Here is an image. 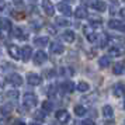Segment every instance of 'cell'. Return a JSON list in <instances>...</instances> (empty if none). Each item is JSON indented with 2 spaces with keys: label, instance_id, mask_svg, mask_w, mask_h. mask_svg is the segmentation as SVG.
Wrapping results in <instances>:
<instances>
[{
  "label": "cell",
  "instance_id": "obj_20",
  "mask_svg": "<svg viewBox=\"0 0 125 125\" xmlns=\"http://www.w3.org/2000/svg\"><path fill=\"white\" fill-rule=\"evenodd\" d=\"M13 108H14V107H13L11 103H7V104H3V105H1L0 111H1V114H3V115H9V114H11Z\"/></svg>",
  "mask_w": 125,
  "mask_h": 125
},
{
  "label": "cell",
  "instance_id": "obj_32",
  "mask_svg": "<svg viewBox=\"0 0 125 125\" xmlns=\"http://www.w3.org/2000/svg\"><path fill=\"white\" fill-rule=\"evenodd\" d=\"M9 97H13V98H17L18 97V91L16 90H13V91H9V94H7Z\"/></svg>",
  "mask_w": 125,
  "mask_h": 125
},
{
  "label": "cell",
  "instance_id": "obj_38",
  "mask_svg": "<svg viewBox=\"0 0 125 125\" xmlns=\"http://www.w3.org/2000/svg\"><path fill=\"white\" fill-rule=\"evenodd\" d=\"M0 56H1V48H0Z\"/></svg>",
  "mask_w": 125,
  "mask_h": 125
},
{
  "label": "cell",
  "instance_id": "obj_10",
  "mask_svg": "<svg viewBox=\"0 0 125 125\" xmlns=\"http://www.w3.org/2000/svg\"><path fill=\"white\" fill-rule=\"evenodd\" d=\"M31 55H32V49H31V46L25 45V46L21 48V61H24V62L30 61Z\"/></svg>",
  "mask_w": 125,
  "mask_h": 125
},
{
  "label": "cell",
  "instance_id": "obj_22",
  "mask_svg": "<svg viewBox=\"0 0 125 125\" xmlns=\"http://www.w3.org/2000/svg\"><path fill=\"white\" fill-rule=\"evenodd\" d=\"M103 115L107 117V118H111V117L114 115L113 107H111V105H104V107H103Z\"/></svg>",
  "mask_w": 125,
  "mask_h": 125
},
{
  "label": "cell",
  "instance_id": "obj_30",
  "mask_svg": "<svg viewBox=\"0 0 125 125\" xmlns=\"http://www.w3.org/2000/svg\"><path fill=\"white\" fill-rule=\"evenodd\" d=\"M94 25H86V27H83V32H84V35L87 37V35H90V34H93L94 32V28H93Z\"/></svg>",
  "mask_w": 125,
  "mask_h": 125
},
{
  "label": "cell",
  "instance_id": "obj_19",
  "mask_svg": "<svg viewBox=\"0 0 125 125\" xmlns=\"http://www.w3.org/2000/svg\"><path fill=\"white\" fill-rule=\"evenodd\" d=\"M46 118V111L42 108V110H38V111H35L34 113V119H37V121H40V122H42V121H45Z\"/></svg>",
  "mask_w": 125,
  "mask_h": 125
},
{
  "label": "cell",
  "instance_id": "obj_26",
  "mask_svg": "<svg viewBox=\"0 0 125 125\" xmlns=\"http://www.w3.org/2000/svg\"><path fill=\"white\" fill-rule=\"evenodd\" d=\"M89 89H90V86L87 84L86 82H79V84H77V90H79L80 93H86Z\"/></svg>",
  "mask_w": 125,
  "mask_h": 125
},
{
  "label": "cell",
  "instance_id": "obj_18",
  "mask_svg": "<svg viewBox=\"0 0 125 125\" xmlns=\"http://www.w3.org/2000/svg\"><path fill=\"white\" fill-rule=\"evenodd\" d=\"M62 40H63V41H66L68 44L73 42V41H74V32H73V31H70V30L65 31V32L62 34Z\"/></svg>",
  "mask_w": 125,
  "mask_h": 125
},
{
  "label": "cell",
  "instance_id": "obj_34",
  "mask_svg": "<svg viewBox=\"0 0 125 125\" xmlns=\"http://www.w3.org/2000/svg\"><path fill=\"white\" fill-rule=\"evenodd\" d=\"M3 7H4V1L0 0V10H3Z\"/></svg>",
  "mask_w": 125,
  "mask_h": 125
},
{
  "label": "cell",
  "instance_id": "obj_37",
  "mask_svg": "<svg viewBox=\"0 0 125 125\" xmlns=\"http://www.w3.org/2000/svg\"><path fill=\"white\" fill-rule=\"evenodd\" d=\"M30 1H32V3H35V1H37V0H30Z\"/></svg>",
  "mask_w": 125,
  "mask_h": 125
},
{
  "label": "cell",
  "instance_id": "obj_17",
  "mask_svg": "<svg viewBox=\"0 0 125 125\" xmlns=\"http://www.w3.org/2000/svg\"><path fill=\"white\" fill-rule=\"evenodd\" d=\"M0 28L4 31H11V21L9 18H0Z\"/></svg>",
  "mask_w": 125,
  "mask_h": 125
},
{
  "label": "cell",
  "instance_id": "obj_13",
  "mask_svg": "<svg viewBox=\"0 0 125 125\" xmlns=\"http://www.w3.org/2000/svg\"><path fill=\"white\" fill-rule=\"evenodd\" d=\"M87 14H89V11H87V9H86L84 6L77 7V9H76V11H74L76 18H86V17H89Z\"/></svg>",
  "mask_w": 125,
  "mask_h": 125
},
{
  "label": "cell",
  "instance_id": "obj_5",
  "mask_svg": "<svg viewBox=\"0 0 125 125\" xmlns=\"http://www.w3.org/2000/svg\"><path fill=\"white\" fill-rule=\"evenodd\" d=\"M108 27L111 30H118V31H125V24L119 20H110L108 21Z\"/></svg>",
  "mask_w": 125,
  "mask_h": 125
},
{
  "label": "cell",
  "instance_id": "obj_40",
  "mask_svg": "<svg viewBox=\"0 0 125 125\" xmlns=\"http://www.w3.org/2000/svg\"><path fill=\"white\" fill-rule=\"evenodd\" d=\"M0 89H1V86H0Z\"/></svg>",
  "mask_w": 125,
  "mask_h": 125
},
{
  "label": "cell",
  "instance_id": "obj_8",
  "mask_svg": "<svg viewBox=\"0 0 125 125\" xmlns=\"http://www.w3.org/2000/svg\"><path fill=\"white\" fill-rule=\"evenodd\" d=\"M9 53L13 59H21V48H18L16 45L9 46Z\"/></svg>",
  "mask_w": 125,
  "mask_h": 125
},
{
  "label": "cell",
  "instance_id": "obj_6",
  "mask_svg": "<svg viewBox=\"0 0 125 125\" xmlns=\"http://www.w3.org/2000/svg\"><path fill=\"white\" fill-rule=\"evenodd\" d=\"M56 9L62 13L63 16H66V17L72 16V7L69 6L68 3H59V4L56 6Z\"/></svg>",
  "mask_w": 125,
  "mask_h": 125
},
{
  "label": "cell",
  "instance_id": "obj_35",
  "mask_svg": "<svg viewBox=\"0 0 125 125\" xmlns=\"http://www.w3.org/2000/svg\"><path fill=\"white\" fill-rule=\"evenodd\" d=\"M119 13H121V16H122V17L125 18V9H122V10H121V11H119Z\"/></svg>",
  "mask_w": 125,
  "mask_h": 125
},
{
  "label": "cell",
  "instance_id": "obj_33",
  "mask_svg": "<svg viewBox=\"0 0 125 125\" xmlns=\"http://www.w3.org/2000/svg\"><path fill=\"white\" fill-rule=\"evenodd\" d=\"M83 124L84 125H94V121H93V119H84V121H83Z\"/></svg>",
  "mask_w": 125,
  "mask_h": 125
},
{
  "label": "cell",
  "instance_id": "obj_23",
  "mask_svg": "<svg viewBox=\"0 0 125 125\" xmlns=\"http://www.w3.org/2000/svg\"><path fill=\"white\" fill-rule=\"evenodd\" d=\"M124 72V63L122 62H118V63H115L113 66V73L114 74H121Z\"/></svg>",
  "mask_w": 125,
  "mask_h": 125
},
{
  "label": "cell",
  "instance_id": "obj_7",
  "mask_svg": "<svg viewBox=\"0 0 125 125\" xmlns=\"http://www.w3.org/2000/svg\"><path fill=\"white\" fill-rule=\"evenodd\" d=\"M7 80H9L13 86H16V87L23 84V77H21L20 74H17V73H11L9 77H7Z\"/></svg>",
  "mask_w": 125,
  "mask_h": 125
},
{
  "label": "cell",
  "instance_id": "obj_2",
  "mask_svg": "<svg viewBox=\"0 0 125 125\" xmlns=\"http://www.w3.org/2000/svg\"><path fill=\"white\" fill-rule=\"evenodd\" d=\"M48 61V55H46L44 51H38L37 53L34 55V63L35 65H42V63H45Z\"/></svg>",
  "mask_w": 125,
  "mask_h": 125
},
{
  "label": "cell",
  "instance_id": "obj_12",
  "mask_svg": "<svg viewBox=\"0 0 125 125\" xmlns=\"http://www.w3.org/2000/svg\"><path fill=\"white\" fill-rule=\"evenodd\" d=\"M91 6L93 9H96L97 11H105V9H107V4H105V1H103V0H94L93 3H91Z\"/></svg>",
  "mask_w": 125,
  "mask_h": 125
},
{
  "label": "cell",
  "instance_id": "obj_27",
  "mask_svg": "<svg viewBox=\"0 0 125 125\" xmlns=\"http://www.w3.org/2000/svg\"><path fill=\"white\" fill-rule=\"evenodd\" d=\"M42 108L45 110L46 113H49V111H53L55 105H53V103H52V101H44V103H42Z\"/></svg>",
  "mask_w": 125,
  "mask_h": 125
},
{
  "label": "cell",
  "instance_id": "obj_1",
  "mask_svg": "<svg viewBox=\"0 0 125 125\" xmlns=\"http://www.w3.org/2000/svg\"><path fill=\"white\" fill-rule=\"evenodd\" d=\"M37 101H38V100H37V96L32 94V93H25L23 96V103L27 108L35 107V105H37Z\"/></svg>",
  "mask_w": 125,
  "mask_h": 125
},
{
  "label": "cell",
  "instance_id": "obj_31",
  "mask_svg": "<svg viewBox=\"0 0 125 125\" xmlns=\"http://www.w3.org/2000/svg\"><path fill=\"white\" fill-rule=\"evenodd\" d=\"M111 56H118L119 55V51L117 49V48H113V49H110V52H108Z\"/></svg>",
  "mask_w": 125,
  "mask_h": 125
},
{
  "label": "cell",
  "instance_id": "obj_9",
  "mask_svg": "<svg viewBox=\"0 0 125 125\" xmlns=\"http://www.w3.org/2000/svg\"><path fill=\"white\" fill-rule=\"evenodd\" d=\"M27 82L31 86H38L42 80H41V76H38L37 73H28L27 74Z\"/></svg>",
  "mask_w": 125,
  "mask_h": 125
},
{
  "label": "cell",
  "instance_id": "obj_21",
  "mask_svg": "<svg viewBox=\"0 0 125 125\" xmlns=\"http://www.w3.org/2000/svg\"><path fill=\"white\" fill-rule=\"evenodd\" d=\"M110 63H111V59H110V56H101L100 59H98V65H100V68L105 69L110 66Z\"/></svg>",
  "mask_w": 125,
  "mask_h": 125
},
{
  "label": "cell",
  "instance_id": "obj_4",
  "mask_svg": "<svg viewBox=\"0 0 125 125\" xmlns=\"http://www.w3.org/2000/svg\"><path fill=\"white\" fill-rule=\"evenodd\" d=\"M56 119L59 121V122H62V124H65V122H69V119H70V115H69V113L66 111V110H59V111H56Z\"/></svg>",
  "mask_w": 125,
  "mask_h": 125
},
{
  "label": "cell",
  "instance_id": "obj_3",
  "mask_svg": "<svg viewBox=\"0 0 125 125\" xmlns=\"http://www.w3.org/2000/svg\"><path fill=\"white\" fill-rule=\"evenodd\" d=\"M42 9H44V11H45L46 16H53V13H55V7L52 4L49 0H42Z\"/></svg>",
  "mask_w": 125,
  "mask_h": 125
},
{
  "label": "cell",
  "instance_id": "obj_15",
  "mask_svg": "<svg viewBox=\"0 0 125 125\" xmlns=\"http://www.w3.org/2000/svg\"><path fill=\"white\" fill-rule=\"evenodd\" d=\"M48 42H49V38L48 37H37V38H34V45L41 46V48L48 45Z\"/></svg>",
  "mask_w": 125,
  "mask_h": 125
},
{
  "label": "cell",
  "instance_id": "obj_11",
  "mask_svg": "<svg viewBox=\"0 0 125 125\" xmlns=\"http://www.w3.org/2000/svg\"><path fill=\"white\" fill-rule=\"evenodd\" d=\"M51 52L52 53H55V55H61L65 52V48L61 42H52L51 44Z\"/></svg>",
  "mask_w": 125,
  "mask_h": 125
},
{
  "label": "cell",
  "instance_id": "obj_29",
  "mask_svg": "<svg viewBox=\"0 0 125 125\" xmlns=\"http://www.w3.org/2000/svg\"><path fill=\"white\" fill-rule=\"evenodd\" d=\"M56 93H58V90H56L55 86H51V87L48 89V97H51V98H55V100H56V96H58Z\"/></svg>",
  "mask_w": 125,
  "mask_h": 125
},
{
  "label": "cell",
  "instance_id": "obj_16",
  "mask_svg": "<svg viewBox=\"0 0 125 125\" xmlns=\"http://www.w3.org/2000/svg\"><path fill=\"white\" fill-rule=\"evenodd\" d=\"M62 90H63V93H72V91L74 90L73 82H70V80L63 82V83H62Z\"/></svg>",
  "mask_w": 125,
  "mask_h": 125
},
{
  "label": "cell",
  "instance_id": "obj_36",
  "mask_svg": "<svg viewBox=\"0 0 125 125\" xmlns=\"http://www.w3.org/2000/svg\"><path fill=\"white\" fill-rule=\"evenodd\" d=\"M122 107H124V110H125V101H124V104H122Z\"/></svg>",
  "mask_w": 125,
  "mask_h": 125
},
{
  "label": "cell",
  "instance_id": "obj_24",
  "mask_svg": "<svg viewBox=\"0 0 125 125\" xmlns=\"http://www.w3.org/2000/svg\"><path fill=\"white\" fill-rule=\"evenodd\" d=\"M97 42H98V45L101 46H105L107 45V42H108V37L105 34H103V35H98V37H97Z\"/></svg>",
  "mask_w": 125,
  "mask_h": 125
},
{
  "label": "cell",
  "instance_id": "obj_14",
  "mask_svg": "<svg viewBox=\"0 0 125 125\" xmlns=\"http://www.w3.org/2000/svg\"><path fill=\"white\" fill-rule=\"evenodd\" d=\"M113 91H114V94H115L117 97L124 96L125 94V86L122 84V83H117V84L113 87Z\"/></svg>",
  "mask_w": 125,
  "mask_h": 125
},
{
  "label": "cell",
  "instance_id": "obj_25",
  "mask_svg": "<svg viewBox=\"0 0 125 125\" xmlns=\"http://www.w3.org/2000/svg\"><path fill=\"white\" fill-rule=\"evenodd\" d=\"M55 24L56 25H61V27H66V25H69V20H68V17L66 18H63V17H58L56 20H55Z\"/></svg>",
  "mask_w": 125,
  "mask_h": 125
},
{
  "label": "cell",
  "instance_id": "obj_28",
  "mask_svg": "<svg viewBox=\"0 0 125 125\" xmlns=\"http://www.w3.org/2000/svg\"><path fill=\"white\" fill-rule=\"evenodd\" d=\"M74 114H76L77 117H83L86 114V108L83 107V105H76V107H74Z\"/></svg>",
  "mask_w": 125,
  "mask_h": 125
},
{
  "label": "cell",
  "instance_id": "obj_39",
  "mask_svg": "<svg viewBox=\"0 0 125 125\" xmlns=\"http://www.w3.org/2000/svg\"><path fill=\"white\" fill-rule=\"evenodd\" d=\"M0 38H1V34H0Z\"/></svg>",
  "mask_w": 125,
  "mask_h": 125
}]
</instances>
